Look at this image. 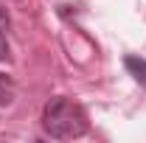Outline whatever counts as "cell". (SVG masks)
<instances>
[{
    "label": "cell",
    "instance_id": "obj_5",
    "mask_svg": "<svg viewBox=\"0 0 146 143\" xmlns=\"http://www.w3.org/2000/svg\"><path fill=\"white\" fill-rule=\"evenodd\" d=\"M0 31H9V14L3 6H0Z\"/></svg>",
    "mask_w": 146,
    "mask_h": 143
},
{
    "label": "cell",
    "instance_id": "obj_3",
    "mask_svg": "<svg viewBox=\"0 0 146 143\" xmlns=\"http://www.w3.org/2000/svg\"><path fill=\"white\" fill-rule=\"evenodd\" d=\"M11 98H14V81H11V76L0 73V107L11 104Z\"/></svg>",
    "mask_w": 146,
    "mask_h": 143
},
{
    "label": "cell",
    "instance_id": "obj_2",
    "mask_svg": "<svg viewBox=\"0 0 146 143\" xmlns=\"http://www.w3.org/2000/svg\"><path fill=\"white\" fill-rule=\"evenodd\" d=\"M124 65H127V70L132 73V79L141 81V84L146 87V62H143V59H138V56H127Z\"/></svg>",
    "mask_w": 146,
    "mask_h": 143
},
{
    "label": "cell",
    "instance_id": "obj_4",
    "mask_svg": "<svg viewBox=\"0 0 146 143\" xmlns=\"http://www.w3.org/2000/svg\"><path fill=\"white\" fill-rule=\"evenodd\" d=\"M3 59H9V42H6V36L0 31V62H3Z\"/></svg>",
    "mask_w": 146,
    "mask_h": 143
},
{
    "label": "cell",
    "instance_id": "obj_1",
    "mask_svg": "<svg viewBox=\"0 0 146 143\" xmlns=\"http://www.w3.org/2000/svg\"><path fill=\"white\" fill-rule=\"evenodd\" d=\"M42 129L56 140H73L87 132V115L68 98H51L42 112Z\"/></svg>",
    "mask_w": 146,
    "mask_h": 143
}]
</instances>
